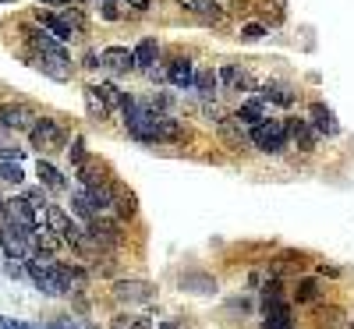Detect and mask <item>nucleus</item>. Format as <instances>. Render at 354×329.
I'll use <instances>...</instances> for the list:
<instances>
[{"label": "nucleus", "instance_id": "1", "mask_svg": "<svg viewBox=\"0 0 354 329\" xmlns=\"http://www.w3.org/2000/svg\"><path fill=\"white\" fill-rule=\"evenodd\" d=\"M252 145L259 153H270V156H280L290 149V131H287V121L280 117H266L259 128H252Z\"/></svg>", "mask_w": 354, "mask_h": 329}, {"label": "nucleus", "instance_id": "2", "mask_svg": "<svg viewBox=\"0 0 354 329\" xmlns=\"http://www.w3.org/2000/svg\"><path fill=\"white\" fill-rule=\"evenodd\" d=\"M28 142H32V149H39V153H61L68 135L57 121H50V117H36L32 128H28Z\"/></svg>", "mask_w": 354, "mask_h": 329}, {"label": "nucleus", "instance_id": "3", "mask_svg": "<svg viewBox=\"0 0 354 329\" xmlns=\"http://www.w3.org/2000/svg\"><path fill=\"white\" fill-rule=\"evenodd\" d=\"M85 237L96 245V252H113V248H121V223L117 220H110V216H96L93 223H88V230H85Z\"/></svg>", "mask_w": 354, "mask_h": 329}, {"label": "nucleus", "instance_id": "4", "mask_svg": "<svg viewBox=\"0 0 354 329\" xmlns=\"http://www.w3.org/2000/svg\"><path fill=\"white\" fill-rule=\"evenodd\" d=\"M43 216H46V230H50V234H57L64 245H71V248H75V245L82 241V234H85V230H82L68 213H64L61 205H46V209H43Z\"/></svg>", "mask_w": 354, "mask_h": 329}, {"label": "nucleus", "instance_id": "5", "mask_svg": "<svg viewBox=\"0 0 354 329\" xmlns=\"http://www.w3.org/2000/svg\"><path fill=\"white\" fill-rule=\"evenodd\" d=\"M262 329H294V312L283 297H262Z\"/></svg>", "mask_w": 354, "mask_h": 329}, {"label": "nucleus", "instance_id": "6", "mask_svg": "<svg viewBox=\"0 0 354 329\" xmlns=\"http://www.w3.org/2000/svg\"><path fill=\"white\" fill-rule=\"evenodd\" d=\"M0 223H11V227H18V230H25V234H32L39 223H36V209L28 205L25 198H8L4 202V220Z\"/></svg>", "mask_w": 354, "mask_h": 329}, {"label": "nucleus", "instance_id": "7", "mask_svg": "<svg viewBox=\"0 0 354 329\" xmlns=\"http://www.w3.org/2000/svg\"><path fill=\"white\" fill-rule=\"evenodd\" d=\"M216 131H220V138H223L230 149H238V153H245V149L252 145V131H248L234 113H223V117H220V121H216Z\"/></svg>", "mask_w": 354, "mask_h": 329}, {"label": "nucleus", "instance_id": "8", "mask_svg": "<svg viewBox=\"0 0 354 329\" xmlns=\"http://www.w3.org/2000/svg\"><path fill=\"white\" fill-rule=\"evenodd\" d=\"M28 248H32V234H25V230H18L11 223L0 227V252H4L8 258H18L21 262L28 255Z\"/></svg>", "mask_w": 354, "mask_h": 329}, {"label": "nucleus", "instance_id": "9", "mask_svg": "<svg viewBox=\"0 0 354 329\" xmlns=\"http://www.w3.org/2000/svg\"><path fill=\"white\" fill-rule=\"evenodd\" d=\"M113 297L121 305H149L156 294H153V287L145 280H117L113 283Z\"/></svg>", "mask_w": 354, "mask_h": 329}, {"label": "nucleus", "instance_id": "10", "mask_svg": "<svg viewBox=\"0 0 354 329\" xmlns=\"http://www.w3.org/2000/svg\"><path fill=\"white\" fill-rule=\"evenodd\" d=\"M32 68H39L43 75H50V78H57V82H68V78L75 75L68 53H36V57H32Z\"/></svg>", "mask_w": 354, "mask_h": 329}, {"label": "nucleus", "instance_id": "11", "mask_svg": "<svg viewBox=\"0 0 354 329\" xmlns=\"http://www.w3.org/2000/svg\"><path fill=\"white\" fill-rule=\"evenodd\" d=\"M100 68H106L113 75H128V71H135V53L128 46H106L100 53Z\"/></svg>", "mask_w": 354, "mask_h": 329}, {"label": "nucleus", "instance_id": "12", "mask_svg": "<svg viewBox=\"0 0 354 329\" xmlns=\"http://www.w3.org/2000/svg\"><path fill=\"white\" fill-rule=\"evenodd\" d=\"M32 121H36V117L28 113V106H21V103L0 106V131H28Z\"/></svg>", "mask_w": 354, "mask_h": 329}, {"label": "nucleus", "instance_id": "13", "mask_svg": "<svg viewBox=\"0 0 354 329\" xmlns=\"http://www.w3.org/2000/svg\"><path fill=\"white\" fill-rule=\"evenodd\" d=\"M308 124H312L319 135H330V138H337V135H340L337 113H333L326 103H312V106H308Z\"/></svg>", "mask_w": 354, "mask_h": 329}, {"label": "nucleus", "instance_id": "14", "mask_svg": "<svg viewBox=\"0 0 354 329\" xmlns=\"http://www.w3.org/2000/svg\"><path fill=\"white\" fill-rule=\"evenodd\" d=\"M287 131H290L294 142H298L301 153H315V145H319V138H322L308 121H294V117H287Z\"/></svg>", "mask_w": 354, "mask_h": 329}, {"label": "nucleus", "instance_id": "15", "mask_svg": "<svg viewBox=\"0 0 354 329\" xmlns=\"http://www.w3.org/2000/svg\"><path fill=\"white\" fill-rule=\"evenodd\" d=\"M36 18H39V25H43L46 32H50L57 43H61V46H64V43H71V39H78V36L71 32V25L64 21V15H50V11H39Z\"/></svg>", "mask_w": 354, "mask_h": 329}, {"label": "nucleus", "instance_id": "16", "mask_svg": "<svg viewBox=\"0 0 354 329\" xmlns=\"http://www.w3.org/2000/svg\"><path fill=\"white\" fill-rule=\"evenodd\" d=\"M188 135L185 121L177 117H156V128H153V142H181Z\"/></svg>", "mask_w": 354, "mask_h": 329}, {"label": "nucleus", "instance_id": "17", "mask_svg": "<svg viewBox=\"0 0 354 329\" xmlns=\"http://www.w3.org/2000/svg\"><path fill=\"white\" fill-rule=\"evenodd\" d=\"M78 181H82V188H100V185L110 181V173H106V167L100 160H85L78 167Z\"/></svg>", "mask_w": 354, "mask_h": 329}, {"label": "nucleus", "instance_id": "18", "mask_svg": "<svg viewBox=\"0 0 354 329\" xmlns=\"http://www.w3.org/2000/svg\"><path fill=\"white\" fill-rule=\"evenodd\" d=\"M167 78H170V85H177V88H192V82H195V64L188 61V57H177V61H170V68H167Z\"/></svg>", "mask_w": 354, "mask_h": 329}, {"label": "nucleus", "instance_id": "19", "mask_svg": "<svg viewBox=\"0 0 354 329\" xmlns=\"http://www.w3.org/2000/svg\"><path fill=\"white\" fill-rule=\"evenodd\" d=\"M131 53H135V68H138V71H149V68H156V57H160V43H156V39L149 36V39H142V43H138V46H135Z\"/></svg>", "mask_w": 354, "mask_h": 329}, {"label": "nucleus", "instance_id": "20", "mask_svg": "<svg viewBox=\"0 0 354 329\" xmlns=\"http://www.w3.org/2000/svg\"><path fill=\"white\" fill-rule=\"evenodd\" d=\"M234 117H238V121L252 131V128H259L262 121H266V106L259 103V100H245L241 106H238V113H234Z\"/></svg>", "mask_w": 354, "mask_h": 329}, {"label": "nucleus", "instance_id": "21", "mask_svg": "<svg viewBox=\"0 0 354 329\" xmlns=\"http://www.w3.org/2000/svg\"><path fill=\"white\" fill-rule=\"evenodd\" d=\"M36 173H39V181H43V185H46L50 191H64V188H68L64 173L57 170V167H53L50 160H43V156H39V163H36Z\"/></svg>", "mask_w": 354, "mask_h": 329}, {"label": "nucleus", "instance_id": "22", "mask_svg": "<svg viewBox=\"0 0 354 329\" xmlns=\"http://www.w3.org/2000/svg\"><path fill=\"white\" fill-rule=\"evenodd\" d=\"M216 78H223V82L230 85V93H248V88H255L252 75H248V71H241V68H234V64H227Z\"/></svg>", "mask_w": 354, "mask_h": 329}, {"label": "nucleus", "instance_id": "23", "mask_svg": "<svg viewBox=\"0 0 354 329\" xmlns=\"http://www.w3.org/2000/svg\"><path fill=\"white\" fill-rule=\"evenodd\" d=\"M216 85H220V78H216V71L213 68H198L195 71V82H192V88L202 96V100H213L216 96Z\"/></svg>", "mask_w": 354, "mask_h": 329}, {"label": "nucleus", "instance_id": "24", "mask_svg": "<svg viewBox=\"0 0 354 329\" xmlns=\"http://www.w3.org/2000/svg\"><path fill=\"white\" fill-rule=\"evenodd\" d=\"M259 103H280V106H294V103H298V96H294L290 88H283V85H262V88H259Z\"/></svg>", "mask_w": 354, "mask_h": 329}, {"label": "nucleus", "instance_id": "25", "mask_svg": "<svg viewBox=\"0 0 354 329\" xmlns=\"http://www.w3.org/2000/svg\"><path fill=\"white\" fill-rule=\"evenodd\" d=\"M113 213H117V220H131L138 213V198L131 191H124V188H117L113 191Z\"/></svg>", "mask_w": 354, "mask_h": 329}, {"label": "nucleus", "instance_id": "26", "mask_svg": "<svg viewBox=\"0 0 354 329\" xmlns=\"http://www.w3.org/2000/svg\"><path fill=\"white\" fill-rule=\"evenodd\" d=\"M71 213H75V216H82L85 223H93V220L100 216V213H96V205H93V198H88V191H85V188H78V191L71 195Z\"/></svg>", "mask_w": 354, "mask_h": 329}, {"label": "nucleus", "instance_id": "27", "mask_svg": "<svg viewBox=\"0 0 354 329\" xmlns=\"http://www.w3.org/2000/svg\"><path fill=\"white\" fill-rule=\"evenodd\" d=\"M61 245H64V241H61L57 234H50L46 227H36V230H32V248H36L39 255H53Z\"/></svg>", "mask_w": 354, "mask_h": 329}, {"label": "nucleus", "instance_id": "28", "mask_svg": "<svg viewBox=\"0 0 354 329\" xmlns=\"http://www.w3.org/2000/svg\"><path fill=\"white\" fill-rule=\"evenodd\" d=\"M177 8H185L198 18H220V4L216 0H177Z\"/></svg>", "mask_w": 354, "mask_h": 329}, {"label": "nucleus", "instance_id": "29", "mask_svg": "<svg viewBox=\"0 0 354 329\" xmlns=\"http://www.w3.org/2000/svg\"><path fill=\"white\" fill-rule=\"evenodd\" d=\"M312 319H315V326H319V329H333V326H340L344 312H340L337 305H319V308L312 312Z\"/></svg>", "mask_w": 354, "mask_h": 329}, {"label": "nucleus", "instance_id": "30", "mask_svg": "<svg viewBox=\"0 0 354 329\" xmlns=\"http://www.w3.org/2000/svg\"><path fill=\"white\" fill-rule=\"evenodd\" d=\"M85 106H88V117H93V121H106V117H110V110H106V103L100 100V93H96V85H88L85 88Z\"/></svg>", "mask_w": 354, "mask_h": 329}, {"label": "nucleus", "instance_id": "31", "mask_svg": "<svg viewBox=\"0 0 354 329\" xmlns=\"http://www.w3.org/2000/svg\"><path fill=\"white\" fill-rule=\"evenodd\" d=\"M319 280H298V290H294V297H298V305H312L319 301Z\"/></svg>", "mask_w": 354, "mask_h": 329}, {"label": "nucleus", "instance_id": "32", "mask_svg": "<svg viewBox=\"0 0 354 329\" xmlns=\"http://www.w3.org/2000/svg\"><path fill=\"white\" fill-rule=\"evenodd\" d=\"M96 93H100V100L106 103V110H113V106H124V93H121V88H117V85H96Z\"/></svg>", "mask_w": 354, "mask_h": 329}, {"label": "nucleus", "instance_id": "33", "mask_svg": "<svg viewBox=\"0 0 354 329\" xmlns=\"http://www.w3.org/2000/svg\"><path fill=\"white\" fill-rule=\"evenodd\" d=\"M110 329H153V322L142 319V315H117Z\"/></svg>", "mask_w": 354, "mask_h": 329}, {"label": "nucleus", "instance_id": "34", "mask_svg": "<svg viewBox=\"0 0 354 329\" xmlns=\"http://www.w3.org/2000/svg\"><path fill=\"white\" fill-rule=\"evenodd\" d=\"M64 21L71 25V32H75L78 39L85 36V15H82L78 8H68V11H64Z\"/></svg>", "mask_w": 354, "mask_h": 329}, {"label": "nucleus", "instance_id": "35", "mask_svg": "<svg viewBox=\"0 0 354 329\" xmlns=\"http://www.w3.org/2000/svg\"><path fill=\"white\" fill-rule=\"evenodd\" d=\"M0 181H8V185H21L25 181V173L18 163H0Z\"/></svg>", "mask_w": 354, "mask_h": 329}, {"label": "nucleus", "instance_id": "36", "mask_svg": "<svg viewBox=\"0 0 354 329\" xmlns=\"http://www.w3.org/2000/svg\"><path fill=\"white\" fill-rule=\"evenodd\" d=\"M68 156H71V167H75V170H78V167H82V163L88 160V156H85V142H82V138H71V149H68Z\"/></svg>", "mask_w": 354, "mask_h": 329}, {"label": "nucleus", "instance_id": "37", "mask_svg": "<svg viewBox=\"0 0 354 329\" xmlns=\"http://www.w3.org/2000/svg\"><path fill=\"white\" fill-rule=\"evenodd\" d=\"M21 198H25L28 205H32V209H46V205H50V202H46V191H43V188H28V191H25Z\"/></svg>", "mask_w": 354, "mask_h": 329}, {"label": "nucleus", "instance_id": "38", "mask_svg": "<svg viewBox=\"0 0 354 329\" xmlns=\"http://www.w3.org/2000/svg\"><path fill=\"white\" fill-rule=\"evenodd\" d=\"M266 32H270L266 25H241V39H245V43H259Z\"/></svg>", "mask_w": 354, "mask_h": 329}, {"label": "nucleus", "instance_id": "39", "mask_svg": "<svg viewBox=\"0 0 354 329\" xmlns=\"http://www.w3.org/2000/svg\"><path fill=\"white\" fill-rule=\"evenodd\" d=\"M4 273H8L11 280H21V276H25V265H21L18 258H8V262H4Z\"/></svg>", "mask_w": 354, "mask_h": 329}, {"label": "nucleus", "instance_id": "40", "mask_svg": "<svg viewBox=\"0 0 354 329\" xmlns=\"http://www.w3.org/2000/svg\"><path fill=\"white\" fill-rule=\"evenodd\" d=\"M25 156V149H0V163H18Z\"/></svg>", "mask_w": 354, "mask_h": 329}, {"label": "nucleus", "instance_id": "41", "mask_svg": "<svg viewBox=\"0 0 354 329\" xmlns=\"http://www.w3.org/2000/svg\"><path fill=\"white\" fill-rule=\"evenodd\" d=\"M100 15H103L106 21H117V18H121V11H117V4H100Z\"/></svg>", "mask_w": 354, "mask_h": 329}, {"label": "nucleus", "instance_id": "42", "mask_svg": "<svg viewBox=\"0 0 354 329\" xmlns=\"http://www.w3.org/2000/svg\"><path fill=\"white\" fill-rule=\"evenodd\" d=\"M128 8H135V11H149L153 8V0H124Z\"/></svg>", "mask_w": 354, "mask_h": 329}, {"label": "nucleus", "instance_id": "43", "mask_svg": "<svg viewBox=\"0 0 354 329\" xmlns=\"http://www.w3.org/2000/svg\"><path fill=\"white\" fill-rule=\"evenodd\" d=\"M82 68H88V71H96V68H100V57H96V53H85V61H82Z\"/></svg>", "mask_w": 354, "mask_h": 329}, {"label": "nucleus", "instance_id": "44", "mask_svg": "<svg viewBox=\"0 0 354 329\" xmlns=\"http://www.w3.org/2000/svg\"><path fill=\"white\" fill-rule=\"evenodd\" d=\"M46 329H75V322H68V319H53Z\"/></svg>", "mask_w": 354, "mask_h": 329}, {"label": "nucleus", "instance_id": "45", "mask_svg": "<svg viewBox=\"0 0 354 329\" xmlns=\"http://www.w3.org/2000/svg\"><path fill=\"white\" fill-rule=\"evenodd\" d=\"M39 4H50V8H64V4H71V0H39Z\"/></svg>", "mask_w": 354, "mask_h": 329}, {"label": "nucleus", "instance_id": "46", "mask_svg": "<svg viewBox=\"0 0 354 329\" xmlns=\"http://www.w3.org/2000/svg\"><path fill=\"white\" fill-rule=\"evenodd\" d=\"M11 329H39V326H28V322H15L11 319Z\"/></svg>", "mask_w": 354, "mask_h": 329}, {"label": "nucleus", "instance_id": "47", "mask_svg": "<svg viewBox=\"0 0 354 329\" xmlns=\"http://www.w3.org/2000/svg\"><path fill=\"white\" fill-rule=\"evenodd\" d=\"M0 329H11V319H0Z\"/></svg>", "mask_w": 354, "mask_h": 329}, {"label": "nucleus", "instance_id": "48", "mask_svg": "<svg viewBox=\"0 0 354 329\" xmlns=\"http://www.w3.org/2000/svg\"><path fill=\"white\" fill-rule=\"evenodd\" d=\"M160 329H177V326H174V322H163V326H160Z\"/></svg>", "mask_w": 354, "mask_h": 329}, {"label": "nucleus", "instance_id": "49", "mask_svg": "<svg viewBox=\"0 0 354 329\" xmlns=\"http://www.w3.org/2000/svg\"><path fill=\"white\" fill-rule=\"evenodd\" d=\"M0 220H4V198H0Z\"/></svg>", "mask_w": 354, "mask_h": 329}, {"label": "nucleus", "instance_id": "50", "mask_svg": "<svg viewBox=\"0 0 354 329\" xmlns=\"http://www.w3.org/2000/svg\"><path fill=\"white\" fill-rule=\"evenodd\" d=\"M100 4H117V0H100Z\"/></svg>", "mask_w": 354, "mask_h": 329}, {"label": "nucleus", "instance_id": "51", "mask_svg": "<svg viewBox=\"0 0 354 329\" xmlns=\"http://www.w3.org/2000/svg\"><path fill=\"white\" fill-rule=\"evenodd\" d=\"M0 4H15V0H0Z\"/></svg>", "mask_w": 354, "mask_h": 329}]
</instances>
